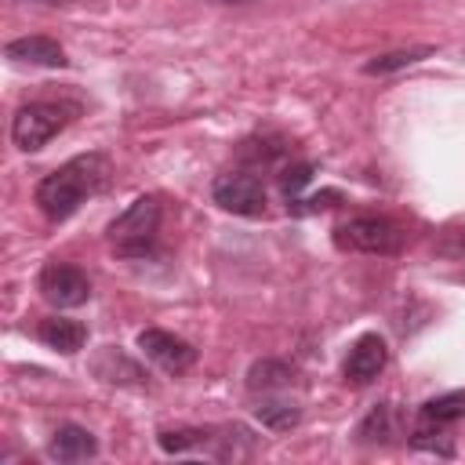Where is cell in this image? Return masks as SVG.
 <instances>
[{
  "mask_svg": "<svg viewBox=\"0 0 465 465\" xmlns=\"http://www.w3.org/2000/svg\"><path fill=\"white\" fill-rule=\"evenodd\" d=\"M36 4H51V7H65V4H76V0H36Z\"/></svg>",
  "mask_w": 465,
  "mask_h": 465,
  "instance_id": "cell-20",
  "label": "cell"
},
{
  "mask_svg": "<svg viewBox=\"0 0 465 465\" xmlns=\"http://www.w3.org/2000/svg\"><path fill=\"white\" fill-rule=\"evenodd\" d=\"M218 4H254V0H218Z\"/></svg>",
  "mask_w": 465,
  "mask_h": 465,
  "instance_id": "cell-21",
  "label": "cell"
},
{
  "mask_svg": "<svg viewBox=\"0 0 465 465\" xmlns=\"http://www.w3.org/2000/svg\"><path fill=\"white\" fill-rule=\"evenodd\" d=\"M312 174H316V163H309V160L287 163V167L280 171V193H283L287 200H298V196H302V189L312 182Z\"/></svg>",
  "mask_w": 465,
  "mask_h": 465,
  "instance_id": "cell-18",
  "label": "cell"
},
{
  "mask_svg": "<svg viewBox=\"0 0 465 465\" xmlns=\"http://www.w3.org/2000/svg\"><path fill=\"white\" fill-rule=\"evenodd\" d=\"M356 436L360 440H367V443H385V440H392V436H400V411H396V403H374L371 407V414L360 421V429H356Z\"/></svg>",
  "mask_w": 465,
  "mask_h": 465,
  "instance_id": "cell-16",
  "label": "cell"
},
{
  "mask_svg": "<svg viewBox=\"0 0 465 465\" xmlns=\"http://www.w3.org/2000/svg\"><path fill=\"white\" fill-rule=\"evenodd\" d=\"M36 287H40V298L47 305H54V309H76V305H84L91 298L87 272L76 269V265H69V262H47L40 269Z\"/></svg>",
  "mask_w": 465,
  "mask_h": 465,
  "instance_id": "cell-6",
  "label": "cell"
},
{
  "mask_svg": "<svg viewBox=\"0 0 465 465\" xmlns=\"http://www.w3.org/2000/svg\"><path fill=\"white\" fill-rule=\"evenodd\" d=\"M294 367L291 363H283V360H272V356H265V360H254L251 363V371H247V392H262V396H269V392H283V389H291L294 385Z\"/></svg>",
  "mask_w": 465,
  "mask_h": 465,
  "instance_id": "cell-13",
  "label": "cell"
},
{
  "mask_svg": "<svg viewBox=\"0 0 465 465\" xmlns=\"http://www.w3.org/2000/svg\"><path fill=\"white\" fill-rule=\"evenodd\" d=\"M113 182V163L105 153H80L73 160H65L62 167H54L51 174H44L33 189V203L40 207V214L47 222H65L80 211V203L87 196L105 193Z\"/></svg>",
  "mask_w": 465,
  "mask_h": 465,
  "instance_id": "cell-1",
  "label": "cell"
},
{
  "mask_svg": "<svg viewBox=\"0 0 465 465\" xmlns=\"http://www.w3.org/2000/svg\"><path fill=\"white\" fill-rule=\"evenodd\" d=\"M69 124V109L65 105H54V102H29L15 113L11 120V142L22 149V153H36L44 149L62 127Z\"/></svg>",
  "mask_w": 465,
  "mask_h": 465,
  "instance_id": "cell-4",
  "label": "cell"
},
{
  "mask_svg": "<svg viewBox=\"0 0 465 465\" xmlns=\"http://www.w3.org/2000/svg\"><path fill=\"white\" fill-rule=\"evenodd\" d=\"M211 200L240 218H262L265 214V185L254 171H225L211 182Z\"/></svg>",
  "mask_w": 465,
  "mask_h": 465,
  "instance_id": "cell-5",
  "label": "cell"
},
{
  "mask_svg": "<svg viewBox=\"0 0 465 465\" xmlns=\"http://www.w3.org/2000/svg\"><path fill=\"white\" fill-rule=\"evenodd\" d=\"M160 447L167 454H185V450H207L214 458H225V450L218 447L222 436H214V429H163L160 436Z\"/></svg>",
  "mask_w": 465,
  "mask_h": 465,
  "instance_id": "cell-14",
  "label": "cell"
},
{
  "mask_svg": "<svg viewBox=\"0 0 465 465\" xmlns=\"http://www.w3.org/2000/svg\"><path fill=\"white\" fill-rule=\"evenodd\" d=\"M36 334H40V341H44L47 349H54V352H62V356L80 352L84 341H87V327H84L80 320H69V316H47V320H40Z\"/></svg>",
  "mask_w": 465,
  "mask_h": 465,
  "instance_id": "cell-11",
  "label": "cell"
},
{
  "mask_svg": "<svg viewBox=\"0 0 465 465\" xmlns=\"http://www.w3.org/2000/svg\"><path fill=\"white\" fill-rule=\"evenodd\" d=\"M436 54L432 44H421V47H403V51H389V54H378L363 65L367 76H385V73H396V69H407V65H418L421 58Z\"/></svg>",
  "mask_w": 465,
  "mask_h": 465,
  "instance_id": "cell-17",
  "label": "cell"
},
{
  "mask_svg": "<svg viewBox=\"0 0 465 465\" xmlns=\"http://www.w3.org/2000/svg\"><path fill=\"white\" fill-rule=\"evenodd\" d=\"M385 363H389V345H385L381 334L371 331V334H360V338L352 341L341 374H345L349 385H371V381L385 371Z\"/></svg>",
  "mask_w": 465,
  "mask_h": 465,
  "instance_id": "cell-8",
  "label": "cell"
},
{
  "mask_svg": "<svg viewBox=\"0 0 465 465\" xmlns=\"http://www.w3.org/2000/svg\"><path fill=\"white\" fill-rule=\"evenodd\" d=\"M91 371H94L102 381H109V385H142V381H145L142 367H138L134 360H127V356L120 352V345H102V352L91 360Z\"/></svg>",
  "mask_w": 465,
  "mask_h": 465,
  "instance_id": "cell-12",
  "label": "cell"
},
{
  "mask_svg": "<svg viewBox=\"0 0 465 465\" xmlns=\"http://www.w3.org/2000/svg\"><path fill=\"white\" fill-rule=\"evenodd\" d=\"M4 58L22 62V65H44V69H65L69 65L62 44L51 40V36H18V40H7L4 44Z\"/></svg>",
  "mask_w": 465,
  "mask_h": 465,
  "instance_id": "cell-9",
  "label": "cell"
},
{
  "mask_svg": "<svg viewBox=\"0 0 465 465\" xmlns=\"http://www.w3.org/2000/svg\"><path fill=\"white\" fill-rule=\"evenodd\" d=\"M334 247L356 254H400L403 229L381 214H356L334 225Z\"/></svg>",
  "mask_w": 465,
  "mask_h": 465,
  "instance_id": "cell-3",
  "label": "cell"
},
{
  "mask_svg": "<svg viewBox=\"0 0 465 465\" xmlns=\"http://www.w3.org/2000/svg\"><path fill=\"white\" fill-rule=\"evenodd\" d=\"M341 200V193L338 189H323L320 196H298V200H287V211L291 214H316V211H327V207H334Z\"/></svg>",
  "mask_w": 465,
  "mask_h": 465,
  "instance_id": "cell-19",
  "label": "cell"
},
{
  "mask_svg": "<svg viewBox=\"0 0 465 465\" xmlns=\"http://www.w3.org/2000/svg\"><path fill=\"white\" fill-rule=\"evenodd\" d=\"M254 418H258L265 429H272V432H291V429L302 421V407H298L294 400H283V396L269 392V396H262V403L254 407Z\"/></svg>",
  "mask_w": 465,
  "mask_h": 465,
  "instance_id": "cell-15",
  "label": "cell"
},
{
  "mask_svg": "<svg viewBox=\"0 0 465 465\" xmlns=\"http://www.w3.org/2000/svg\"><path fill=\"white\" fill-rule=\"evenodd\" d=\"M138 349H142L145 360H153L167 374H182L196 363V349L185 338H178L171 331H160V327H145L138 334Z\"/></svg>",
  "mask_w": 465,
  "mask_h": 465,
  "instance_id": "cell-7",
  "label": "cell"
},
{
  "mask_svg": "<svg viewBox=\"0 0 465 465\" xmlns=\"http://www.w3.org/2000/svg\"><path fill=\"white\" fill-rule=\"evenodd\" d=\"M98 454V440L94 432H87L84 425H58L47 440V458L62 461V465H73V461H87Z\"/></svg>",
  "mask_w": 465,
  "mask_h": 465,
  "instance_id": "cell-10",
  "label": "cell"
},
{
  "mask_svg": "<svg viewBox=\"0 0 465 465\" xmlns=\"http://www.w3.org/2000/svg\"><path fill=\"white\" fill-rule=\"evenodd\" d=\"M160 218H163L160 196H138L124 214H116L109 222L113 251L120 258H145V254H153L156 232H160Z\"/></svg>",
  "mask_w": 465,
  "mask_h": 465,
  "instance_id": "cell-2",
  "label": "cell"
}]
</instances>
